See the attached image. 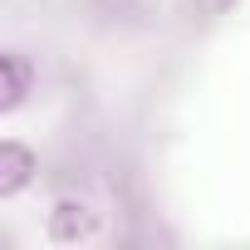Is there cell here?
<instances>
[{"mask_svg":"<svg viewBox=\"0 0 250 250\" xmlns=\"http://www.w3.org/2000/svg\"><path fill=\"white\" fill-rule=\"evenodd\" d=\"M44 235H49L54 245H79V240H93V235H98V211H93L88 201H79V196H59V201H54V211H49Z\"/></svg>","mask_w":250,"mask_h":250,"instance_id":"6da1fadb","label":"cell"},{"mask_svg":"<svg viewBox=\"0 0 250 250\" xmlns=\"http://www.w3.org/2000/svg\"><path fill=\"white\" fill-rule=\"evenodd\" d=\"M35 172H40V162H35V152H30L25 143H15V138L0 143V201L20 196V191L35 182Z\"/></svg>","mask_w":250,"mask_h":250,"instance_id":"7a4b0ae2","label":"cell"},{"mask_svg":"<svg viewBox=\"0 0 250 250\" xmlns=\"http://www.w3.org/2000/svg\"><path fill=\"white\" fill-rule=\"evenodd\" d=\"M35 88V64L20 54V49H5L0 54V113H15Z\"/></svg>","mask_w":250,"mask_h":250,"instance_id":"3957f363","label":"cell"},{"mask_svg":"<svg viewBox=\"0 0 250 250\" xmlns=\"http://www.w3.org/2000/svg\"><path fill=\"white\" fill-rule=\"evenodd\" d=\"M235 5V0H191V10L201 15V20H216V15H226Z\"/></svg>","mask_w":250,"mask_h":250,"instance_id":"277c9868","label":"cell"}]
</instances>
